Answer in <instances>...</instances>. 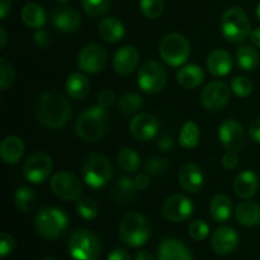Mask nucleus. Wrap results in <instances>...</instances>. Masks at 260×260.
Wrapping results in <instances>:
<instances>
[{
	"label": "nucleus",
	"mask_w": 260,
	"mask_h": 260,
	"mask_svg": "<svg viewBox=\"0 0 260 260\" xmlns=\"http://www.w3.org/2000/svg\"><path fill=\"white\" fill-rule=\"evenodd\" d=\"M69 218L62 210L45 207L36 215L35 229L40 236L47 240H56L66 231Z\"/></svg>",
	"instance_id": "nucleus-4"
},
{
	"label": "nucleus",
	"mask_w": 260,
	"mask_h": 260,
	"mask_svg": "<svg viewBox=\"0 0 260 260\" xmlns=\"http://www.w3.org/2000/svg\"><path fill=\"white\" fill-rule=\"evenodd\" d=\"M15 248V241L13 239L12 235L7 233L0 234V256L5 258L7 255H9Z\"/></svg>",
	"instance_id": "nucleus-44"
},
{
	"label": "nucleus",
	"mask_w": 260,
	"mask_h": 260,
	"mask_svg": "<svg viewBox=\"0 0 260 260\" xmlns=\"http://www.w3.org/2000/svg\"><path fill=\"white\" fill-rule=\"evenodd\" d=\"M36 116L43 126L57 129L65 126L71 117L68 99L56 91H47L40 96L36 106Z\"/></svg>",
	"instance_id": "nucleus-1"
},
{
	"label": "nucleus",
	"mask_w": 260,
	"mask_h": 260,
	"mask_svg": "<svg viewBox=\"0 0 260 260\" xmlns=\"http://www.w3.org/2000/svg\"><path fill=\"white\" fill-rule=\"evenodd\" d=\"M235 217L244 226H255L260 222V206L251 201H244L235 208Z\"/></svg>",
	"instance_id": "nucleus-26"
},
{
	"label": "nucleus",
	"mask_w": 260,
	"mask_h": 260,
	"mask_svg": "<svg viewBox=\"0 0 260 260\" xmlns=\"http://www.w3.org/2000/svg\"><path fill=\"white\" fill-rule=\"evenodd\" d=\"M50 187L53 194L63 201H78L83 192L80 179L69 172L56 173L51 178Z\"/></svg>",
	"instance_id": "nucleus-10"
},
{
	"label": "nucleus",
	"mask_w": 260,
	"mask_h": 260,
	"mask_svg": "<svg viewBox=\"0 0 260 260\" xmlns=\"http://www.w3.org/2000/svg\"><path fill=\"white\" fill-rule=\"evenodd\" d=\"M52 159L46 152H35L23 165V177L32 184H41L52 172Z\"/></svg>",
	"instance_id": "nucleus-11"
},
{
	"label": "nucleus",
	"mask_w": 260,
	"mask_h": 260,
	"mask_svg": "<svg viewBox=\"0 0 260 260\" xmlns=\"http://www.w3.org/2000/svg\"><path fill=\"white\" fill-rule=\"evenodd\" d=\"M66 91L73 99H84L90 93V83L83 74L73 73L66 80Z\"/></svg>",
	"instance_id": "nucleus-28"
},
{
	"label": "nucleus",
	"mask_w": 260,
	"mask_h": 260,
	"mask_svg": "<svg viewBox=\"0 0 260 260\" xmlns=\"http://www.w3.org/2000/svg\"><path fill=\"white\" fill-rule=\"evenodd\" d=\"M113 177V167L111 161L102 154H91L83 167V178L91 188H101L108 184Z\"/></svg>",
	"instance_id": "nucleus-7"
},
{
	"label": "nucleus",
	"mask_w": 260,
	"mask_h": 260,
	"mask_svg": "<svg viewBox=\"0 0 260 260\" xmlns=\"http://www.w3.org/2000/svg\"><path fill=\"white\" fill-rule=\"evenodd\" d=\"M256 17H258V19L260 20V4L258 5V8H256Z\"/></svg>",
	"instance_id": "nucleus-56"
},
{
	"label": "nucleus",
	"mask_w": 260,
	"mask_h": 260,
	"mask_svg": "<svg viewBox=\"0 0 260 260\" xmlns=\"http://www.w3.org/2000/svg\"><path fill=\"white\" fill-rule=\"evenodd\" d=\"M107 260H132L131 255L128 254V251L124 250L122 248L114 249L113 251H111Z\"/></svg>",
	"instance_id": "nucleus-49"
},
{
	"label": "nucleus",
	"mask_w": 260,
	"mask_h": 260,
	"mask_svg": "<svg viewBox=\"0 0 260 260\" xmlns=\"http://www.w3.org/2000/svg\"><path fill=\"white\" fill-rule=\"evenodd\" d=\"M167 71L164 66L155 60H149L140 68L139 76V86L144 91L150 94L159 93L164 89L167 84Z\"/></svg>",
	"instance_id": "nucleus-9"
},
{
	"label": "nucleus",
	"mask_w": 260,
	"mask_h": 260,
	"mask_svg": "<svg viewBox=\"0 0 260 260\" xmlns=\"http://www.w3.org/2000/svg\"><path fill=\"white\" fill-rule=\"evenodd\" d=\"M152 233V226L146 216L139 212H129L124 215L119 223V238L131 248L146 244Z\"/></svg>",
	"instance_id": "nucleus-3"
},
{
	"label": "nucleus",
	"mask_w": 260,
	"mask_h": 260,
	"mask_svg": "<svg viewBox=\"0 0 260 260\" xmlns=\"http://www.w3.org/2000/svg\"><path fill=\"white\" fill-rule=\"evenodd\" d=\"M218 136L221 144L230 151H240L245 146V132L236 119L223 121L218 129Z\"/></svg>",
	"instance_id": "nucleus-15"
},
{
	"label": "nucleus",
	"mask_w": 260,
	"mask_h": 260,
	"mask_svg": "<svg viewBox=\"0 0 260 260\" xmlns=\"http://www.w3.org/2000/svg\"><path fill=\"white\" fill-rule=\"evenodd\" d=\"M135 260H155V259H154V256L149 253V251L142 250V251H139V253L136 254Z\"/></svg>",
	"instance_id": "nucleus-54"
},
{
	"label": "nucleus",
	"mask_w": 260,
	"mask_h": 260,
	"mask_svg": "<svg viewBox=\"0 0 260 260\" xmlns=\"http://www.w3.org/2000/svg\"><path fill=\"white\" fill-rule=\"evenodd\" d=\"M8 42V37H7V32H5L4 27H0V47L4 48L7 46Z\"/></svg>",
	"instance_id": "nucleus-55"
},
{
	"label": "nucleus",
	"mask_w": 260,
	"mask_h": 260,
	"mask_svg": "<svg viewBox=\"0 0 260 260\" xmlns=\"http://www.w3.org/2000/svg\"><path fill=\"white\" fill-rule=\"evenodd\" d=\"M188 234L196 241H203L210 234V228L202 220H193L188 226Z\"/></svg>",
	"instance_id": "nucleus-42"
},
{
	"label": "nucleus",
	"mask_w": 260,
	"mask_h": 260,
	"mask_svg": "<svg viewBox=\"0 0 260 260\" xmlns=\"http://www.w3.org/2000/svg\"><path fill=\"white\" fill-rule=\"evenodd\" d=\"M250 20L240 8H230L226 10L221 20V32L223 37L233 43H240L250 37Z\"/></svg>",
	"instance_id": "nucleus-6"
},
{
	"label": "nucleus",
	"mask_w": 260,
	"mask_h": 260,
	"mask_svg": "<svg viewBox=\"0 0 260 260\" xmlns=\"http://www.w3.org/2000/svg\"><path fill=\"white\" fill-rule=\"evenodd\" d=\"M68 249L74 260H98L102 253V243L91 231L76 230L69 239Z\"/></svg>",
	"instance_id": "nucleus-5"
},
{
	"label": "nucleus",
	"mask_w": 260,
	"mask_h": 260,
	"mask_svg": "<svg viewBox=\"0 0 260 260\" xmlns=\"http://www.w3.org/2000/svg\"><path fill=\"white\" fill-rule=\"evenodd\" d=\"M177 80L183 88L194 89L198 88L205 80V73L198 65H187L179 69L177 73Z\"/></svg>",
	"instance_id": "nucleus-27"
},
{
	"label": "nucleus",
	"mask_w": 260,
	"mask_h": 260,
	"mask_svg": "<svg viewBox=\"0 0 260 260\" xmlns=\"http://www.w3.org/2000/svg\"><path fill=\"white\" fill-rule=\"evenodd\" d=\"M157 260H193V258L190 251L182 241L168 238L160 244Z\"/></svg>",
	"instance_id": "nucleus-21"
},
{
	"label": "nucleus",
	"mask_w": 260,
	"mask_h": 260,
	"mask_svg": "<svg viewBox=\"0 0 260 260\" xmlns=\"http://www.w3.org/2000/svg\"><path fill=\"white\" fill-rule=\"evenodd\" d=\"M201 132L197 124L192 121H188L183 124L179 134V145L184 149H194L200 142Z\"/></svg>",
	"instance_id": "nucleus-33"
},
{
	"label": "nucleus",
	"mask_w": 260,
	"mask_h": 260,
	"mask_svg": "<svg viewBox=\"0 0 260 260\" xmlns=\"http://www.w3.org/2000/svg\"><path fill=\"white\" fill-rule=\"evenodd\" d=\"M12 7V0H0V18L4 19Z\"/></svg>",
	"instance_id": "nucleus-52"
},
{
	"label": "nucleus",
	"mask_w": 260,
	"mask_h": 260,
	"mask_svg": "<svg viewBox=\"0 0 260 260\" xmlns=\"http://www.w3.org/2000/svg\"><path fill=\"white\" fill-rule=\"evenodd\" d=\"M249 136H250V139L253 141L260 144V117L254 119L250 123V127H249Z\"/></svg>",
	"instance_id": "nucleus-48"
},
{
	"label": "nucleus",
	"mask_w": 260,
	"mask_h": 260,
	"mask_svg": "<svg viewBox=\"0 0 260 260\" xmlns=\"http://www.w3.org/2000/svg\"><path fill=\"white\" fill-rule=\"evenodd\" d=\"M180 187L188 193H198L205 183V175L202 169L194 162H188L183 165L179 172Z\"/></svg>",
	"instance_id": "nucleus-20"
},
{
	"label": "nucleus",
	"mask_w": 260,
	"mask_h": 260,
	"mask_svg": "<svg viewBox=\"0 0 260 260\" xmlns=\"http://www.w3.org/2000/svg\"><path fill=\"white\" fill-rule=\"evenodd\" d=\"M144 104L142 96L137 93H127L121 96L118 102V108L122 113L132 114L139 111Z\"/></svg>",
	"instance_id": "nucleus-37"
},
{
	"label": "nucleus",
	"mask_w": 260,
	"mask_h": 260,
	"mask_svg": "<svg viewBox=\"0 0 260 260\" xmlns=\"http://www.w3.org/2000/svg\"><path fill=\"white\" fill-rule=\"evenodd\" d=\"M76 213L85 221H93L98 217L99 208L90 198H79L76 201Z\"/></svg>",
	"instance_id": "nucleus-36"
},
{
	"label": "nucleus",
	"mask_w": 260,
	"mask_h": 260,
	"mask_svg": "<svg viewBox=\"0 0 260 260\" xmlns=\"http://www.w3.org/2000/svg\"><path fill=\"white\" fill-rule=\"evenodd\" d=\"M118 165L127 173H134L139 170L140 168V156L134 149L123 147L119 150L118 156H117Z\"/></svg>",
	"instance_id": "nucleus-35"
},
{
	"label": "nucleus",
	"mask_w": 260,
	"mask_h": 260,
	"mask_svg": "<svg viewBox=\"0 0 260 260\" xmlns=\"http://www.w3.org/2000/svg\"><path fill=\"white\" fill-rule=\"evenodd\" d=\"M15 79V71L10 61L5 57L0 58V89L5 90L13 84Z\"/></svg>",
	"instance_id": "nucleus-41"
},
{
	"label": "nucleus",
	"mask_w": 260,
	"mask_h": 260,
	"mask_svg": "<svg viewBox=\"0 0 260 260\" xmlns=\"http://www.w3.org/2000/svg\"><path fill=\"white\" fill-rule=\"evenodd\" d=\"M135 185H136L137 190H145L149 188L150 185V177L147 174H139L135 178Z\"/></svg>",
	"instance_id": "nucleus-50"
},
{
	"label": "nucleus",
	"mask_w": 260,
	"mask_h": 260,
	"mask_svg": "<svg viewBox=\"0 0 260 260\" xmlns=\"http://www.w3.org/2000/svg\"><path fill=\"white\" fill-rule=\"evenodd\" d=\"M98 32L106 42L116 43L123 38L124 25L117 17H108L99 23Z\"/></svg>",
	"instance_id": "nucleus-25"
},
{
	"label": "nucleus",
	"mask_w": 260,
	"mask_h": 260,
	"mask_svg": "<svg viewBox=\"0 0 260 260\" xmlns=\"http://www.w3.org/2000/svg\"><path fill=\"white\" fill-rule=\"evenodd\" d=\"M164 0H140V9L149 19H157L164 13Z\"/></svg>",
	"instance_id": "nucleus-38"
},
{
	"label": "nucleus",
	"mask_w": 260,
	"mask_h": 260,
	"mask_svg": "<svg viewBox=\"0 0 260 260\" xmlns=\"http://www.w3.org/2000/svg\"><path fill=\"white\" fill-rule=\"evenodd\" d=\"M139 51L134 46H123L118 48L113 57V69L119 75H129L139 65Z\"/></svg>",
	"instance_id": "nucleus-18"
},
{
	"label": "nucleus",
	"mask_w": 260,
	"mask_h": 260,
	"mask_svg": "<svg viewBox=\"0 0 260 260\" xmlns=\"http://www.w3.org/2000/svg\"><path fill=\"white\" fill-rule=\"evenodd\" d=\"M239 236L235 229L230 226H221L211 238V248L218 255H229L236 249Z\"/></svg>",
	"instance_id": "nucleus-16"
},
{
	"label": "nucleus",
	"mask_w": 260,
	"mask_h": 260,
	"mask_svg": "<svg viewBox=\"0 0 260 260\" xmlns=\"http://www.w3.org/2000/svg\"><path fill=\"white\" fill-rule=\"evenodd\" d=\"M84 12L90 17H101L111 8V0H81Z\"/></svg>",
	"instance_id": "nucleus-39"
},
{
	"label": "nucleus",
	"mask_w": 260,
	"mask_h": 260,
	"mask_svg": "<svg viewBox=\"0 0 260 260\" xmlns=\"http://www.w3.org/2000/svg\"><path fill=\"white\" fill-rule=\"evenodd\" d=\"M259 187V179L256 174L251 170H244L236 177L234 183V189L238 197L243 200H249L256 193Z\"/></svg>",
	"instance_id": "nucleus-23"
},
{
	"label": "nucleus",
	"mask_w": 260,
	"mask_h": 260,
	"mask_svg": "<svg viewBox=\"0 0 260 260\" xmlns=\"http://www.w3.org/2000/svg\"><path fill=\"white\" fill-rule=\"evenodd\" d=\"M22 20L27 27L40 29L46 23V12L41 5L30 3L22 9Z\"/></svg>",
	"instance_id": "nucleus-30"
},
{
	"label": "nucleus",
	"mask_w": 260,
	"mask_h": 260,
	"mask_svg": "<svg viewBox=\"0 0 260 260\" xmlns=\"http://www.w3.org/2000/svg\"><path fill=\"white\" fill-rule=\"evenodd\" d=\"M109 116L106 108L93 106L84 111L78 117L75 123L76 135L86 142H94L101 140L109 128Z\"/></svg>",
	"instance_id": "nucleus-2"
},
{
	"label": "nucleus",
	"mask_w": 260,
	"mask_h": 260,
	"mask_svg": "<svg viewBox=\"0 0 260 260\" xmlns=\"http://www.w3.org/2000/svg\"><path fill=\"white\" fill-rule=\"evenodd\" d=\"M207 69L213 76H225L233 69V57L226 50H215L207 58Z\"/></svg>",
	"instance_id": "nucleus-24"
},
{
	"label": "nucleus",
	"mask_w": 260,
	"mask_h": 260,
	"mask_svg": "<svg viewBox=\"0 0 260 260\" xmlns=\"http://www.w3.org/2000/svg\"><path fill=\"white\" fill-rule=\"evenodd\" d=\"M43 260H57V259H55V258H51V256H48V258H45Z\"/></svg>",
	"instance_id": "nucleus-57"
},
{
	"label": "nucleus",
	"mask_w": 260,
	"mask_h": 260,
	"mask_svg": "<svg viewBox=\"0 0 260 260\" xmlns=\"http://www.w3.org/2000/svg\"><path fill=\"white\" fill-rule=\"evenodd\" d=\"M194 212V205L188 197L183 194L170 196L162 206V215L168 221L182 222L189 220Z\"/></svg>",
	"instance_id": "nucleus-13"
},
{
	"label": "nucleus",
	"mask_w": 260,
	"mask_h": 260,
	"mask_svg": "<svg viewBox=\"0 0 260 260\" xmlns=\"http://www.w3.org/2000/svg\"><path fill=\"white\" fill-rule=\"evenodd\" d=\"M24 154V144L18 136L5 137L0 145V156L8 165H14L22 159Z\"/></svg>",
	"instance_id": "nucleus-22"
},
{
	"label": "nucleus",
	"mask_w": 260,
	"mask_h": 260,
	"mask_svg": "<svg viewBox=\"0 0 260 260\" xmlns=\"http://www.w3.org/2000/svg\"><path fill=\"white\" fill-rule=\"evenodd\" d=\"M254 85L246 76H236L231 80V90L240 98H245L253 93Z\"/></svg>",
	"instance_id": "nucleus-40"
},
{
	"label": "nucleus",
	"mask_w": 260,
	"mask_h": 260,
	"mask_svg": "<svg viewBox=\"0 0 260 260\" xmlns=\"http://www.w3.org/2000/svg\"><path fill=\"white\" fill-rule=\"evenodd\" d=\"M33 40H35V43L40 48H47L50 46L51 40H50V36L46 30L43 29H37L36 30L35 36H33Z\"/></svg>",
	"instance_id": "nucleus-47"
},
{
	"label": "nucleus",
	"mask_w": 260,
	"mask_h": 260,
	"mask_svg": "<svg viewBox=\"0 0 260 260\" xmlns=\"http://www.w3.org/2000/svg\"><path fill=\"white\" fill-rule=\"evenodd\" d=\"M239 164V157L236 151H230L228 150L225 155L222 156V165L226 170H234Z\"/></svg>",
	"instance_id": "nucleus-46"
},
{
	"label": "nucleus",
	"mask_w": 260,
	"mask_h": 260,
	"mask_svg": "<svg viewBox=\"0 0 260 260\" xmlns=\"http://www.w3.org/2000/svg\"><path fill=\"white\" fill-rule=\"evenodd\" d=\"M210 213L217 222H225L233 215V202L225 194H217L210 203Z\"/></svg>",
	"instance_id": "nucleus-29"
},
{
	"label": "nucleus",
	"mask_w": 260,
	"mask_h": 260,
	"mask_svg": "<svg viewBox=\"0 0 260 260\" xmlns=\"http://www.w3.org/2000/svg\"><path fill=\"white\" fill-rule=\"evenodd\" d=\"M168 164L167 159H162V157L154 156L150 157L146 161V170L149 174L154 175V177H160V175H164L168 172Z\"/></svg>",
	"instance_id": "nucleus-43"
},
{
	"label": "nucleus",
	"mask_w": 260,
	"mask_h": 260,
	"mask_svg": "<svg viewBox=\"0 0 260 260\" xmlns=\"http://www.w3.org/2000/svg\"><path fill=\"white\" fill-rule=\"evenodd\" d=\"M250 41L255 47H260V28H256L250 33Z\"/></svg>",
	"instance_id": "nucleus-53"
},
{
	"label": "nucleus",
	"mask_w": 260,
	"mask_h": 260,
	"mask_svg": "<svg viewBox=\"0 0 260 260\" xmlns=\"http://www.w3.org/2000/svg\"><path fill=\"white\" fill-rule=\"evenodd\" d=\"M114 101H116V94H114L113 90L106 88L103 89V90L99 91L98 104L101 107H103V108H108V107H111L112 104L114 103Z\"/></svg>",
	"instance_id": "nucleus-45"
},
{
	"label": "nucleus",
	"mask_w": 260,
	"mask_h": 260,
	"mask_svg": "<svg viewBox=\"0 0 260 260\" xmlns=\"http://www.w3.org/2000/svg\"><path fill=\"white\" fill-rule=\"evenodd\" d=\"M230 101V89L222 81H212L202 91L201 102L207 111L222 109Z\"/></svg>",
	"instance_id": "nucleus-14"
},
{
	"label": "nucleus",
	"mask_w": 260,
	"mask_h": 260,
	"mask_svg": "<svg viewBox=\"0 0 260 260\" xmlns=\"http://www.w3.org/2000/svg\"><path fill=\"white\" fill-rule=\"evenodd\" d=\"M157 146L162 151H169L173 146H174V140L168 135H162L159 140H157Z\"/></svg>",
	"instance_id": "nucleus-51"
},
{
	"label": "nucleus",
	"mask_w": 260,
	"mask_h": 260,
	"mask_svg": "<svg viewBox=\"0 0 260 260\" xmlns=\"http://www.w3.org/2000/svg\"><path fill=\"white\" fill-rule=\"evenodd\" d=\"M37 202V194L29 187H19L14 193L15 207L23 213H28Z\"/></svg>",
	"instance_id": "nucleus-32"
},
{
	"label": "nucleus",
	"mask_w": 260,
	"mask_h": 260,
	"mask_svg": "<svg viewBox=\"0 0 260 260\" xmlns=\"http://www.w3.org/2000/svg\"><path fill=\"white\" fill-rule=\"evenodd\" d=\"M157 131H159V123L151 114H137L129 123V132L139 141H150L156 136Z\"/></svg>",
	"instance_id": "nucleus-17"
},
{
	"label": "nucleus",
	"mask_w": 260,
	"mask_h": 260,
	"mask_svg": "<svg viewBox=\"0 0 260 260\" xmlns=\"http://www.w3.org/2000/svg\"><path fill=\"white\" fill-rule=\"evenodd\" d=\"M52 24L61 32H75L80 28L81 18L78 10L70 7H61L53 12Z\"/></svg>",
	"instance_id": "nucleus-19"
},
{
	"label": "nucleus",
	"mask_w": 260,
	"mask_h": 260,
	"mask_svg": "<svg viewBox=\"0 0 260 260\" xmlns=\"http://www.w3.org/2000/svg\"><path fill=\"white\" fill-rule=\"evenodd\" d=\"M160 56L170 66H182L188 60L190 45L187 38L180 33H169L164 36L159 46Z\"/></svg>",
	"instance_id": "nucleus-8"
},
{
	"label": "nucleus",
	"mask_w": 260,
	"mask_h": 260,
	"mask_svg": "<svg viewBox=\"0 0 260 260\" xmlns=\"http://www.w3.org/2000/svg\"><path fill=\"white\" fill-rule=\"evenodd\" d=\"M136 185H135V180L131 179L129 177H121L117 183L114 184L113 194L117 201L119 202H128V201L134 200L136 196Z\"/></svg>",
	"instance_id": "nucleus-34"
},
{
	"label": "nucleus",
	"mask_w": 260,
	"mask_h": 260,
	"mask_svg": "<svg viewBox=\"0 0 260 260\" xmlns=\"http://www.w3.org/2000/svg\"><path fill=\"white\" fill-rule=\"evenodd\" d=\"M259 52L253 46H240L236 51V61L241 70L251 71L259 63Z\"/></svg>",
	"instance_id": "nucleus-31"
},
{
	"label": "nucleus",
	"mask_w": 260,
	"mask_h": 260,
	"mask_svg": "<svg viewBox=\"0 0 260 260\" xmlns=\"http://www.w3.org/2000/svg\"><path fill=\"white\" fill-rule=\"evenodd\" d=\"M57 2H60V3H68L69 0H57Z\"/></svg>",
	"instance_id": "nucleus-58"
},
{
	"label": "nucleus",
	"mask_w": 260,
	"mask_h": 260,
	"mask_svg": "<svg viewBox=\"0 0 260 260\" xmlns=\"http://www.w3.org/2000/svg\"><path fill=\"white\" fill-rule=\"evenodd\" d=\"M107 58L108 56L103 46L91 43V45L85 46L79 52L78 66L84 73L96 74L103 70L107 63Z\"/></svg>",
	"instance_id": "nucleus-12"
}]
</instances>
